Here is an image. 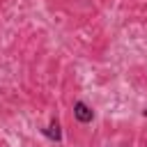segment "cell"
Here are the masks:
<instances>
[{
  "instance_id": "obj_1",
  "label": "cell",
  "mask_w": 147,
  "mask_h": 147,
  "mask_svg": "<svg viewBox=\"0 0 147 147\" xmlns=\"http://www.w3.org/2000/svg\"><path fill=\"white\" fill-rule=\"evenodd\" d=\"M74 117L80 122V124H90L94 119V110L85 103V101H76L74 103Z\"/></svg>"
},
{
  "instance_id": "obj_2",
  "label": "cell",
  "mask_w": 147,
  "mask_h": 147,
  "mask_svg": "<svg viewBox=\"0 0 147 147\" xmlns=\"http://www.w3.org/2000/svg\"><path fill=\"white\" fill-rule=\"evenodd\" d=\"M41 133H44L48 140H55V142H60V140H62V129H60V122H57V117H51V122L46 124V129H41Z\"/></svg>"
},
{
  "instance_id": "obj_3",
  "label": "cell",
  "mask_w": 147,
  "mask_h": 147,
  "mask_svg": "<svg viewBox=\"0 0 147 147\" xmlns=\"http://www.w3.org/2000/svg\"><path fill=\"white\" fill-rule=\"evenodd\" d=\"M142 115H145V117H147V110H142Z\"/></svg>"
}]
</instances>
